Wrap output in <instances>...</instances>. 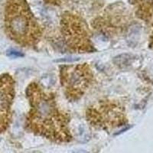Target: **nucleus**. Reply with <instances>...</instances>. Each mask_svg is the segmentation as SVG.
Returning <instances> with one entry per match:
<instances>
[{"label": "nucleus", "instance_id": "f03ea898", "mask_svg": "<svg viewBox=\"0 0 153 153\" xmlns=\"http://www.w3.org/2000/svg\"><path fill=\"white\" fill-rule=\"evenodd\" d=\"M5 27L11 40L25 48H36L44 36L43 27L25 0H9L5 7Z\"/></svg>", "mask_w": 153, "mask_h": 153}, {"label": "nucleus", "instance_id": "423d86ee", "mask_svg": "<svg viewBox=\"0 0 153 153\" xmlns=\"http://www.w3.org/2000/svg\"><path fill=\"white\" fill-rule=\"evenodd\" d=\"M16 96V81L9 74L0 76V133L5 132L12 121V106Z\"/></svg>", "mask_w": 153, "mask_h": 153}, {"label": "nucleus", "instance_id": "39448f33", "mask_svg": "<svg viewBox=\"0 0 153 153\" xmlns=\"http://www.w3.org/2000/svg\"><path fill=\"white\" fill-rule=\"evenodd\" d=\"M60 35L67 51L71 53H94L96 48L87 22L80 16L66 13L60 23Z\"/></svg>", "mask_w": 153, "mask_h": 153}, {"label": "nucleus", "instance_id": "7ed1b4c3", "mask_svg": "<svg viewBox=\"0 0 153 153\" xmlns=\"http://www.w3.org/2000/svg\"><path fill=\"white\" fill-rule=\"evenodd\" d=\"M85 118L91 127L106 132L123 126L128 122L125 106L113 99L100 100L89 106Z\"/></svg>", "mask_w": 153, "mask_h": 153}, {"label": "nucleus", "instance_id": "20e7f679", "mask_svg": "<svg viewBox=\"0 0 153 153\" xmlns=\"http://www.w3.org/2000/svg\"><path fill=\"white\" fill-rule=\"evenodd\" d=\"M60 84L69 102L83 98L95 81L94 70L88 63L61 65L59 68Z\"/></svg>", "mask_w": 153, "mask_h": 153}, {"label": "nucleus", "instance_id": "f257e3e1", "mask_svg": "<svg viewBox=\"0 0 153 153\" xmlns=\"http://www.w3.org/2000/svg\"><path fill=\"white\" fill-rule=\"evenodd\" d=\"M25 94L29 104L25 120L26 131L57 144L71 142V115L60 106L57 94L37 81L28 84Z\"/></svg>", "mask_w": 153, "mask_h": 153}]
</instances>
